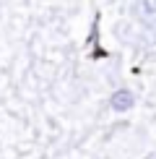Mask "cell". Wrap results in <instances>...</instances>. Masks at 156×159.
I'll return each mask as SVG.
<instances>
[{"mask_svg": "<svg viewBox=\"0 0 156 159\" xmlns=\"http://www.w3.org/2000/svg\"><path fill=\"white\" fill-rule=\"evenodd\" d=\"M135 18L146 26L148 31H156V0H130Z\"/></svg>", "mask_w": 156, "mask_h": 159, "instance_id": "1", "label": "cell"}, {"mask_svg": "<svg viewBox=\"0 0 156 159\" xmlns=\"http://www.w3.org/2000/svg\"><path fill=\"white\" fill-rule=\"evenodd\" d=\"M109 107H112L115 112H128L135 107V94L130 89H117L112 99H109Z\"/></svg>", "mask_w": 156, "mask_h": 159, "instance_id": "2", "label": "cell"}]
</instances>
